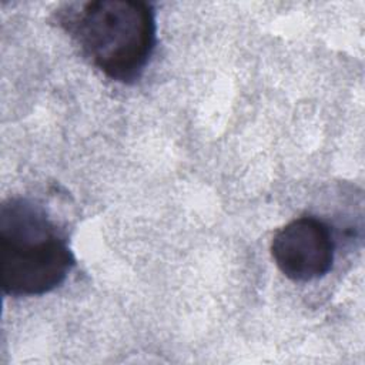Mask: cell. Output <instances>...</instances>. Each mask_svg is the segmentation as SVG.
<instances>
[{
	"label": "cell",
	"mask_w": 365,
	"mask_h": 365,
	"mask_svg": "<svg viewBox=\"0 0 365 365\" xmlns=\"http://www.w3.org/2000/svg\"><path fill=\"white\" fill-rule=\"evenodd\" d=\"M271 255L284 277L295 282H308L331 271L335 240L327 222L314 215H302L275 232Z\"/></svg>",
	"instance_id": "cell-3"
},
{
	"label": "cell",
	"mask_w": 365,
	"mask_h": 365,
	"mask_svg": "<svg viewBox=\"0 0 365 365\" xmlns=\"http://www.w3.org/2000/svg\"><path fill=\"white\" fill-rule=\"evenodd\" d=\"M76 265L67 238L46 210L23 197L0 205V282L10 297H40L58 288Z\"/></svg>",
	"instance_id": "cell-2"
},
{
	"label": "cell",
	"mask_w": 365,
	"mask_h": 365,
	"mask_svg": "<svg viewBox=\"0 0 365 365\" xmlns=\"http://www.w3.org/2000/svg\"><path fill=\"white\" fill-rule=\"evenodd\" d=\"M57 23L98 71L121 84L143 77L157 43L155 11L141 0L68 4L57 11Z\"/></svg>",
	"instance_id": "cell-1"
}]
</instances>
